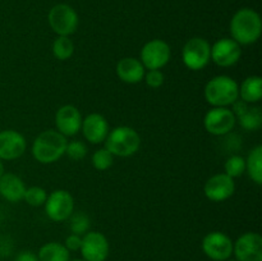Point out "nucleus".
I'll return each instance as SVG.
<instances>
[{
  "mask_svg": "<svg viewBox=\"0 0 262 261\" xmlns=\"http://www.w3.org/2000/svg\"><path fill=\"white\" fill-rule=\"evenodd\" d=\"M224 170L230 178H238L246 171V159L239 155H233L228 158L224 164Z\"/></svg>",
  "mask_w": 262,
  "mask_h": 261,
  "instance_id": "26",
  "label": "nucleus"
},
{
  "mask_svg": "<svg viewBox=\"0 0 262 261\" xmlns=\"http://www.w3.org/2000/svg\"><path fill=\"white\" fill-rule=\"evenodd\" d=\"M230 35L241 46L255 44L262 32V20L260 14L251 8H242L232 17Z\"/></svg>",
  "mask_w": 262,
  "mask_h": 261,
  "instance_id": "1",
  "label": "nucleus"
},
{
  "mask_svg": "<svg viewBox=\"0 0 262 261\" xmlns=\"http://www.w3.org/2000/svg\"><path fill=\"white\" fill-rule=\"evenodd\" d=\"M40 261H71V253L63 243L48 242L38 250Z\"/></svg>",
  "mask_w": 262,
  "mask_h": 261,
  "instance_id": "21",
  "label": "nucleus"
},
{
  "mask_svg": "<svg viewBox=\"0 0 262 261\" xmlns=\"http://www.w3.org/2000/svg\"><path fill=\"white\" fill-rule=\"evenodd\" d=\"M182 60L191 71H201L211 60V45L204 37H192L184 44Z\"/></svg>",
  "mask_w": 262,
  "mask_h": 261,
  "instance_id": "5",
  "label": "nucleus"
},
{
  "mask_svg": "<svg viewBox=\"0 0 262 261\" xmlns=\"http://www.w3.org/2000/svg\"><path fill=\"white\" fill-rule=\"evenodd\" d=\"M227 261H238V260H230V258H228Z\"/></svg>",
  "mask_w": 262,
  "mask_h": 261,
  "instance_id": "35",
  "label": "nucleus"
},
{
  "mask_svg": "<svg viewBox=\"0 0 262 261\" xmlns=\"http://www.w3.org/2000/svg\"><path fill=\"white\" fill-rule=\"evenodd\" d=\"M238 86L232 77L215 76L205 86V99L212 107H229L239 99Z\"/></svg>",
  "mask_w": 262,
  "mask_h": 261,
  "instance_id": "3",
  "label": "nucleus"
},
{
  "mask_svg": "<svg viewBox=\"0 0 262 261\" xmlns=\"http://www.w3.org/2000/svg\"><path fill=\"white\" fill-rule=\"evenodd\" d=\"M164 73L160 71V69H150L145 73V77H143V81L146 82L148 87L151 89H159L164 84Z\"/></svg>",
  "mask_w": 262,
  "mask_h": 261,
  "instance_id": "30",
  "label": "nucleus"
},
{
  "mask_svg": "<svg viewBox=\"0 0 262 261\" xmlns=\"http://www.w3.org/2000/svg\"><path fill=\"white\" fill-rule=\"evenodd\" d=\"M81 112L74 105H63L55 114L56 130L66 137L76 136L82 127Z\"/></svg>",
  "mask_w": 262,
  "mask_h": 261,
  "instance_id": "15",
  "label": "nucleus"
},
{
  "mask_svg": "<svg viewBox=\"0 0 262 261\" xmlns=\"http://www.w3.org/2000/svg\"><path fill=\"white\" fill-rule=\"evenodd\" d=\"M14 261H40L37 255L32 251H20L17 256H15Z\"/></svg>",
  "mask_w": 262,
  "mask_h": 261,
  "instance_id": "32",
  "label": "nucleus"
},
{
  "mask_svg": "<svg viewBox=\"0 0 262 261\" xmlns=\"http://www.w3.org/2000/svg\"><path fill=\"white\" fill-rule=\"evenodd\" d=\"M74 53V44L69 36H58L53 42V54L59 60H68Z\"/></svg>",
  "mask_w": 262,
  "mask_h": 261,
  "instance_id": "24",
  "label": "nucleus"
},
{
  "mask_svg": "<svg viewBox=\"0 0 262 261\" xmlns=\"http://www.w3.org/2000/svg\"><path fill=\"white\" fill-rule=\"evenodd\" d=\"M27 142L22 133L14 129L0 132V160H15L25 154Z\"/></svg>",
  "mask_w": 262,
  "mask_h": 261,
  "instance_id": "16",
  "label": "nucleus"
},
{
  "mask_svg": "<svg viewBox=\"0 0 262 261\" xmlns=\"http://www.w3.org/2000/svg\"><path fill=\"white\" fill-rule=\"evenodd\" d=\"M43 206L49 219L56 223L66 222L74 211V200L66 189H55L48 194Z\"/></svg>",
  "mask_w": 262,
  "mask_h": 261,
  "instance_id": "7",
  "label": "nucleus"
},
{
  "mask_svg": "<svg viewBox=\"0 0 262 261\" xmlns=\"http://www.w3.org/2000/svg\"><path fill=\"white\" fill-rule=\"evenodd\" d=\"M246 171L256 184L262 183V146L253 147L246 159Z\"/></svg>",
  "mask_w": 262,
  "mask_h": 261,
  "instance_id": "22",
  "label": "nucleus"
},
{
  "mask_svg": "<svg viewBox=\"0 0 262 261\" xmlns=\"http://www.w3.org/2000/svg\"><path fill=\"white\" fill-rule=\"evenodd\" d=\"M242 56V46L232 37L219 38L211 45V60L216 66L228 68L239 61Z\"/></svg>",
  "mask_w": 262,
  "mask_h": 261,
  "instance_id": "12",
  "label": "nucleus"
},
{
  "mask_svg": "<svg viewBox=\"0 0 262 261\" xmlns=\"http://www.w3.org/2000/svg\"><path fill=\"white\" fill-rule=\"evenodd\" d=\"M5 173V169H4V164H3V160H0V178L3 177V174Z\"/></svg>",
  "mask_w": 262,
  "mask_h": 261,
  "instance_id": "33",
  "label": "nucleus"
},
{
  "mask_svg": "<svg viewBox=\"0 0 262 261\" xmlns=\"http://www.w3.org/2000/svg\"><path fill=\"white\" fill-rule=\"evenodd\" d=\"M72 261H84L83 258H77V260H72Z\"/></svg>",
  "mask_w": 262,
  "mask_h": 261,
  "instance_id": "34",
  "label": "nucleus"
},
{
  "mask_svg": "<svg viewBox=\"0 0 262 261\" xmlns=\"http://www.w3.org/2000/svg\"><path fill=\"white\" fill-rule=\"evenodd\" d=\"M90 217L84 212H73L69 216V227L73 234L83 235L90 230Z\"/></svg>",
  "mask_w": 262,
  "mask_h": 261,
  "instance_id": "25",
  "label": "nucleus"
},
{
  "mask_svg": "<svg viewBox=\"0 0 262 261\" xmlns=\"http://www.w3.org/2000/svg\"><path fill=\"white\" fill-rule=\"evenodd\" d=\"M233 253L238 261H262V237L247 232L233 242Z\"/></svg>",
  "mask_w": 262,
  "mask_h": 261,
  "instance_id": "13",
  "label": "nucleus"
},
{
  "mask_svg": "<svg viewBox=\"0 0 262 261\" xmlns=\"http://www.w3.org/2000/svg\"><path fill=\"white\" fill-rule=\"evenodd\" d=\"M49 25L58 36H71L78 27V14L68 4H56L48 14Z\"/></svg>",
  "mask_w": 262,
  "mask_h": 261,
  "instance_id": "6",
  "label": "nucleus"
},
{
  "mask_svg": "<svg viewBox=\"0 0 262 261\" xmlns=\"http://www.w3.org/2000/svg\"><path fill=\"white\" fill-rule=\"evenodd\" d=\"M82 133L84 138L92 145H99L105 141L109 135V123L104 115L99 113H91L82 119Z\"/></svg>",
  "mask_w": 262,
  "mask_h": 261,
  "instance_id": "17",
  "label": "nucleus"
},
{
  "mask_svg": "<svg viewBox=\"0 0 262 261\" xmlns=\"http://www.w3.org/2000/svg\"><path fill=\"white\" fill-rule=\"evenodd\" d=\"M239 99L247 104H256L262 97V79L260 76H250L238 86Z\"/></svg>",
  "mask_w": 262,
  "mask_h": 261,
  "instance_id": "20",
  "label": "nucleus"
},
{
  "mask_svg": "<svg viewBox=\"0 0 262 261\" xmlns=\"http://www.w3.org/2000/svg\"><path fill=\"white\" fill-rule=\"evenodd\" d=\"M235 115L229 107H211L204 118L205 129L212 136H225L235 127Z\"/></svg>",
  "mask_w": 262,
  "mask_h": 261,
  "instance_id": "10",
  "label": "nucleus"
},
{
  "mask_svg": "<svg viewBox=\"0 0 262 261\" xmlns=\"http://www.w3.org/2000/svg\"><path fill=\"white\" fill-rule=\"evenodd\" d=\"M235 191L234 179L225 173H217L210 177L204 187L205 196L212 202H223L233 196Z\"/></svg>",
  "mask_w": 262,
  "mask_h": 261,
  "instance_id": "14",
  "label": "nucleus"
},
{
  "mask_svg": "<svg viewBox=\"0 0 262 261\" xmlns=\"http://www.w3.org/2000/svg\"><path fill=\"white\" fill-rule=\"evenodd\" d=\"M105 148L119 158H128L135 155L141 146V137L137 130L127 125H119L109 130L105 138Z\"/></svg>",
  "mask_w": 262,
  "mask_h": 261,
  "instance_id": "4",
  "label": "nucleus"
},
{
  "mask_svg": "<svg viewBox=\"0 0 262 261\" xmlns=\"http://www.w3.org/2000/svg\"><path fill=\"white\" fill-rule=\"evenodd\" d=\"M235 119L246 130H258L262 127L261 107L248 105Z\"/></svg>",
  "mask_w": 262,
  "mask_h": 261,
  "instance_id": "23",
  "label": "nucleus"
},
{
  "mask_svg": "<svg viewBox=\"0 0 262 261\" xmlns=\"http://www.w3.org/2000/svg\"><path fill=\"white\" fill-rule=\"evenodd\" d=\"M66 136L56 129H48L41 132L32 143V155L38 163L53 164L66 155Z\"/></svg>",
  "mask_w": 262,
  "mask_h": 261,
  "instance_id": "2",
  "label": "nucleus"
},
{
  "mask_svg": "<svg viewBox=\"0 0 262 261\" xmlns=\"http://www.w3.org/2000/svg\"><path fill=\"white\" fill-rule=\"evenodd\" d=\"M46 199H48V192L42 187L38 186H32L26 188L25 196H23V200L33 207L42 206L45 204Z\"/></svg>",
  "mask_w": 262,
  "mask_h": 261,
  "instance_id": "27",
  "label": "nucleus"
},
{
  "mask_svg": "<svg viewBox=\"0 0 262 261\" xmlns=\"http://www.w3.org/2000/svg\"><path fill=\"white\" fill-rule=\"evenodd\" d=\"M26 186L22 179L13 173H4L0 178V196L9 202H19L23 200Z\"/></svg>",
  "mask_w": 262,
  "mask_h": 261,
  "instance_id": "19",
  "label": "nucleus"
},
{
  "mask_svg": "<svg viewBox=\"0 0 262 261\" xmlns=\"http://www.w3.org/2000/svg\"><path fill=\"white\" fill-rule=\"evenodd\" d=\"M202 251L214 261H227L233 255V241L223 232H210L202 240Z\"/></svg>",
  "mask_w": 262,
  "mask_h": 261,
  "instance_id": "9",
  "label": "nucleus"
},
{
  "mask_svg": "<svg viewBox=\"0 0 262 261\" xmlns=\"http://www.w3.org/2000/svg\"><path fill=\"white\" fill-rule=\"evenodd\" d=\"M141 63L145 69H161L169 63L171 56L170 46L166 41L154 38L146 42L141 49Z\"/></svg>",
  "mask_w": 262,
  "mask_h": 261,
  "instance_id": "8",
  "label": "nucleus"
},
{
  "mask_svg": "<svg viewBox=\"0 0 262 261\" xmlns=\"http://www.w3.org/2000/svg\"><path fill=\"white\" fill-rule=\"evenodd\" d=\"M66 155L74 161L82 160V159L86 158L87 155L86 143H84L83 141H79V140L71 141V142L67 143Z\"/></svg>",
  "mask_w": 262,
  "mask_h": 261,
  "instance_id": "29",
  "label": "nucleus"
},
{
  "mask_svg": "<svg viewBox=\"0 0 262 261\" xmlns=\"http://www.w3.org/2000/svg\"><path fill=\"white\" fill-rule=\"evenodd\" d=\"M91 161L92 165H94V168L96 169V170H106V169H109L110 166L113 165V163H114V155H113L110 151H107L105 147H102L95 151L94 155H92Z\"/></svg>",
  "mask_w": 262,
  "mask_h": 261,
  "instance_id": "28",
  "label": "nucleus"
},
{
  "mask_svg": "<svg viewBox=\"0 0 262 261\" xmlns=\"http://www.w3.org/2000/svg\"><path fill=\"white\" fill-rule=\"evenodd\" d=\"M79 251L84 261H105L109 256V241L102 233L89 230L82 235Z\"/></svg>",
  "mask_w": 262,
  "mask_h": 261,
  "instance_id": "11",
  "label": "nucleus"
},
{
  "mask_svg": "<svg viewBox=\"0 0 262 261\" xmlns=\"http://www.w3.org/2000/svg\"><path fill=\"white\" fill-rule=\"evenodd\" d=\"M117 76L124 83L136 84L143 81L146 69L140 59L133 56H125L117 63Z\"/></svg>",
  "mask_w": 262,
  "mask_h": 261,
  "instance_id": "18",
  "label": "nucleus"
},
{
  "mask_svg": "<svg viewBox=\"0 0 262 261\" xmlns=\"http://www.w3.org/2000/svg\"><path fill=\"white\" fill-rule=\"evenodd\" d=\"M64 246L67 247V250L71 252V251H73V252H76V251H79V248H81V245H82V235H78V234H69L68 237L66 238V242L63 243Z\"/></svg>",
  "mask_w": 262,
  "mask_h": 261,
  "instance_id": "31",
  "label": "nucleus"
}]
</instances>
